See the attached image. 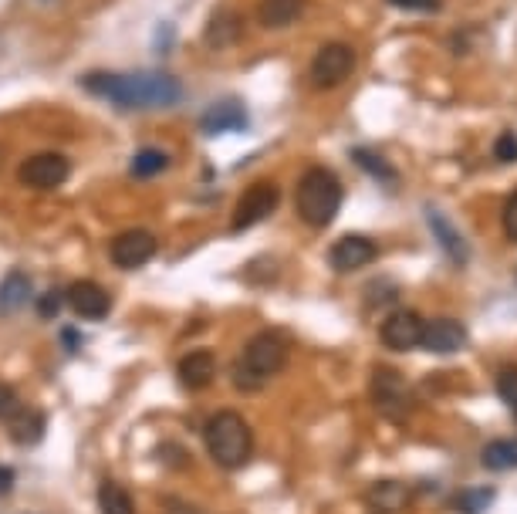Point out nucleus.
<instances>
[{"label": "nucleus", "mask_w": 517, "mask_h": 514, "mask_svg": "<svg viewBox=\"0 0 517 514\" xmlns=\"http://www.w3.org/2000/svg\"><path fill=\"white\" fill-rule=\"evenodd\" d=\"M85 92L119 105V109H169L183 99V85L166 72H92L82 78Z\"/></svg>", "instance_id": "f257e3e1"}, {"label": "nucleus", "mask_w": 517, "mask_h": 514, "mask_svg": "<svg viewBox=\"0 0 517 514\" xmlns=\"http://www.w3.org/2000/svg\"><path fill=\"white\" fill-rule=\"evenodd\" d=\"M203 443H207L213 464L224 467V471H240L254 454V433L244 416L234 410H220L210 416L207 427H203Z\"/></svg>", "instance_id": "f03ea898"}, {"label": "nucleus", "mask_w": 517, "mask_h": 514, "mask_svg": "<svg viewBox=\"0 0 517 514\" xmlns=\"http://www.w3.org/2000/svg\"><path fill=\"white\" fill-rule=\"evenodd\" d=\"M288 349H291V342L284 332H278V329L257 332L254 339L247 342L244 356H240L234 366L237 389L254 393V389H261L271 376H278L284 369V362H288Z\"/></svg>", "instance_id": "7ed1b4c3"}, {"label": "nucleus", "mask_w": 517, "mask_h": 514, "mask_svg": "<svg viewBox=\"0 0 517 514\" xmlns=\"http://www.w3.org/2000/svg\"><path fill=\"white\" fill-rule=\"evenodd\" d=\"M342 183L332 170L325 166H311V170L301 176L298 193H294V203H298V214L311 227H328L342 210Z\"/></svg>", "instance_id": "20e7f679"}, {"label": "nucleus", "mask_w": 517, "mask_h": 514, "mask_svg": "<svg viewBox=\"0 0 517 514\" xmlns=\"http://www.w3.org/2000/svg\"><path fill=\"white\" fill-rule=\"evenodd\" d=\"M372 403L382 416L389 420H403V416L413 410V389L396 369L379 366L372 372Z\"/></svg>", "instance_id": "39448f33"}, {"label": "nucleus", "mask_w": 517, "mask_h": 514, "mask_svg": "<svg viewBox=\"0 0 517 514\" xmlns=\"http://www.w3.org/2000/svg\"><path fill=\"white\" fill-rule=\"evenodd\" d=\"M355 72V51L345 41H328L311 61V85L338 88Z\"/></svg>", "instance_id": "423d86ee"}, {"label": "nucleus", "mask_w": 517, "mask_h": 514, "mask_svg": "<svg viewBox=\"0 0 517 514\" xmlns=\"http://www.w3.org/2000/svg\"><path fill=\"white\" fill-rule=\"evenodd\" d=\"M278 203H281V193H278V186H274V183L247 186V190L240 193L237 207H234V220H230V227L240 234V230L261 224V220H267L274 210H278Z\"/></svg>", "instance_id": "0eeeda50"}, {"label": "nucleus", "mask_w": 517, "mask_h": 514, "mask_svg": "<svg viewBox=\"0 0 517 514\" xmlns=\"http://www.w3.org/2000/svg\"><path fill=\"white\" fill-rule=\"evenodd\" d=\"M156 251H159V244H156L153 230L132 227V230H122V234L112 241V264L115 268L136 271V268H142V264L153 261Z\"/></svg>", "instance_id": "6e6552de"}, {"label": "nucleus", "mask_w": 517, "mask_h": 514, "mask_svg": "<svg viewBox=\"0 0 517 514\" xmlns=\"http://www.w3.org/2000/svg\"><path fill=\"white\" fill-rule=\"evenodd\" d=\"M71 173V163L61 153H38V156H28L17 170V180L31 190H55L68 180Z\"/></svg>", "instance_id": "1a4fd4ad"}, {"label": "nucleus", "mask_w": 517, "mask_h": 514, "mask_svg": "<svg viewBox=\"0 0 517 514\" xmlns=\"http://www.w3.org/2000/svg\"><path fill=\"white\" fill-rule=\"evenodd\" d=\"M65 301L71 312L78 318H88V322H102L112 312V295L102 285H95V281H75V285H68Z\"/></svg>", "instance_id": "9d476101"}, {"label": "nucleus", "mask_w": 517, "mask_h": 514, "mask_svg": "<svg viewBox=\"0 0 517 514\" xmlns=\"http://www.w3.org/2000/svg\"><path fill=\"white\" fill-rule=\"evenodd\" d=\"M382 345L392 352H409L416 349L423 339V318L416 312H409V308H399V312H392L386 322H382Z\"/></svg>", "instance_id": "9b49d317"}, {"label": "nucleus", "mask_w": 517, "mask_h": 514, "mask_svg": "<svg viewBox=\"0 0 517 514\" xmlns=\"http://www.w3.org/2000/svg\"><path fill=\"white\" fill-rule=\"evenodd\" d=\"M379 254L376 241H369V237H359V234H349L342 237V241L332 244V251H328V264L338 271V274H352L365 268V264H372Z\"/></svg>", "instance_id": "f8f14e48"}, {"label": "nucleus", "mask_w": 517, "mask_h": 514, "mask_svg": "<svg viewBox=\"0 0 517 514\" xmlns=\"http://www.w3.org/2000/svg\"><path fill=\"white\" fill-rule=\"evenodd\" d=\"M420 345L426 352H436V356H453L467 345V329L457 318H433V322H423Z\"/></svg>", "instance_id": "ddd939ff"}, {"label": "nucleus", "mask_w": 517, "mask_h": 514, "mask_svg": "<svg viewBox=\"0 0 517 514\" xmlns=\"http://www.w3.org/2000/svg\"><path fill=\"white\" fill-rule=\"evenodd\" d=\"M200 129L207 136H220V132H240L247 129V109L240 99H220L217 105H210L200 119Z\"/></svg>", "instance_id": "4468645a"}, {"label": "nucleus", "mask_w": 517, "mask_h": 514, "mask_svg": "<svg viewBox=\"0 0 517 514\" xmlns=\"http://www.w3.org/2000/svg\"><path fill=\"white\" fill-rule=\"evenodd\" d=\"M176 376H180V383L186 389H203L213 383V376H217V359H213L210 349H193L180 359Z\"/></svg>", "instance_id": "2eb2a0df"}, {"label": "nucleus", "mask_w": 517, "mask_h": 514, "mask_svg": "<svg viewBox=\"0 0 517 514\" xmlns=\"http://www.w3.org/2000/svg\"><path fill=\"white\" fill-rule=\"evenodd\" d=\"M426 220H430V227H433V237L440 241V247L447 251V257L453 264H467L470 261V244H467V237L460 234L457 227L450 224L447 217L440 214V210H426Z\"/></svg>", "instance_id": "dca6fc26"}, {"label": "nucleus", "mask_w": 517, "mask_h": 514, "mask_svg": "<svg viewBox=\"0 0 517 514\" xmlns=\"http://www.w3.org/2000/svg\"><path fill=\"white\" fill-rule=\"evenodd\" d=\"M244 38V17L237 11H227V7H220V11H213L207 31H203V41L210 44V48H230V44H237Z\"/></svg>", "instance_id": "f3484780"}, {"label": "nucleus", "mask_w": 517, "mask_h": 514, "mask_svg": "<svg viewBox=\"0 0 517 514\" xmlns=\"http://www.w3.org/2000/svg\"><path fill=\"white\" fill-rule=\"evenodd\" d=\"M308 0H261V7H257V21L264 24V28L278 31V28H288V24L298 21L301 14H305Z\"/></svg>", "instance_id": "a211bd4d"}, {"label": "nucleus", "mask_w": 517, "mask_h": 514, "mask_svg": "<svg viewBox=\"0 0 517 514\" xmlns=\"http://www.w3.org/2000/svg\"><path fill=\"white\" fill-rule=\"evenodd\" d=\"M365 501H369V508L376 514H392L399 508H406L409 501V487L399 484V481H379L369 487V494H365Z\"/></svg>", "instance_id": "6ab92c4d"}, {"label": "nucleus", "mask_w": 517, "mask_h": 514, "mask_svg": "<svg viewBox=\"0 0 517 514\" xmlns=\"http://www.w3.org/2000/svg\"><path fill=\"white\" fill-rule=\"evenodd\" d=\"M44 430H48V416L41 410H17L11 416V440L21 447H34L44 437Z\"/></svg>", "instance_id": "aec40b11"}, {"label": "nucleus", "mask_w": 517, "mask_h": 514, "mask_svg": "<svg viewBox=\"0 0 517 514\" xmlns=\"http://www.w3.org/2000/svg\"><path fill=\"white\" fill-rule=\"evenodd\" d=\"M480 464L487 471L501 474V471H514L517 467V437H504V440H490L480 454Z\"/></svg>", "instance_id": "412c9836"}, {"label": "nucleus", "mask_w": 517, "mask_h": 514, "mask_svg": "<svg viewBox=\"0 0 517 514\" xmlns=\"http://www.w3.org/2000/svg\"><path fill=\"white\" fill-rule=\"evenodd\" d=\"M494 498H497L494 487H463V491L453 494L450 508L457 514H484L494 504Z\"/></svg>", "instance_id": "4be33fe9"}, {"label": "nucleus", "mask_w": 517, "mask_h": 514, "mask_svg": "<svg viewBox=\"0 0 517 514\" xmlns=\"http://www.w3.org/2000/svg\"><path fill=\"white\" fill-rule=\"evenodd\" d=\"M98 508H102V514H136V501H132V494L122 484L102 481V487H98Z\"/></svg>", "instance_id": "5701e85b"}, {"label": "nucleus", "mask_w": 517, "mask_h": 514, "mask_svg": "<svg viewBox=\"0 0 517 514\" xmlns=\"http://www.w3.org/2000/svg\"><path fill=\"white\" fill-rule=\"evenodd\" d=\"M31 295V281L28 274L14 271L4 278V285H0V312H11V308H21L24 301Z\"/></svg>", "instance_id": "b1692460"}, {"label": "nucleus", "mask_w": 517, "mask_h": 514, "mask_svg": "<svg viewBox=\"0 0 517 514\" xmlns=\"http://www.w3.org/2000/svg\"><path fill=\"white\" fill-rule=\"evenodd\" d=\"M352 159H355V166H362L369 176H376L379 183H389V180H396V170L382 159V153H376V149H365V146H355L352 149Z\"/></svg>", "instance_id": "393cba45"}, {"label": "nucleus", "mask_w": 517, "mask_h": 514, "mask_svg": "<svg viewBox=\"0 0 517 514\" xmlns=\"http://www.w3.org/2000/svg\"><path fill=\"white\" fill-rule=\"evenodd\" d=\"M169 166V156L159 153V149H142V153L132 159V176L136 180H149V176H159Z\"/></svg>", "instance_id": "a878e982"}, {"label": "nucleus", "mask_w": 517, "mask_h": 514, "mask_svg": "<svg viewBox=\"0 0 517 514\" xmlns=\"http://www.w3.org/2000/svg\"><path fill=\"white\" fill-rule=\"evenodd\" d=\"M497 396H501L507 410L517 416V366H504L497 372Z\"/></svg>", "instance_id": "bb28decb"}, {"label": "nucleus", "mask_w": 517, "mask_h": 514, "mask_svg": "<svg viewBox=\"0 0 517 514\" xmlns=\"http://www.w3.org/2000/svg\"><path fill=\"white\" fill-rule=\"evenodd\" d=\"M21 410V400H17V389L0 383V420H11V416Z\"/></svg>", "instance_id": "cd10ccee"}, {"label": "nucleus", "mask_w": 517, "mask_h": 514, "mask_svg": "<svg viewBox=\"0 0 517 514\" xmlns=\"http://www.w3.org/2000/svg\"><path fill=\"white\" fill-rule=\"evenodd\" d=\"M494 156L501 159V163H517V136H514V132H504V136L497 139Z\"/></svg>", "instance_id": "c85d7f7f"}, {"label": "nucleus", "mask_w": 517, "mask_h": 514, "mask_svg": "<svg viewBox=\"0 0 517 514\" xmlns=\"http://www.w3.org/2000/svg\"><path fill=\"white\" fill-rule=\"evenodd\" d=\"M392 7H403V11H416V14H436L443 7V0H389Z\"/></svg>", "instance_id": "c756f323"}, {"label": "nucleus", "mask_w": 517, "mask_h": 514, "mask_svg": "<svg viewBox=\"0 0 517 514\" xmlns=\"http://www.w3.org/2000/svg\"><path fill=\"white\" fill-rule=\"evenodd\" d=\"M504 234H507V241L517 244V190L504 203Z\"/></svg>", "instance_id": "7c9ffc66"}, {"label": "nucleus", "mask_w": 517, "mask_h": 514, "mask_svg": "<svg viewBox=\"0 0 517 514\" xmlns=\"http://www.w3.org/2000/svg\"><path fill=\"white\" fill-rule=\"evenodd\" d=\"M61 301H65V295H58V291H48V295H41V298H38V315L55 318L58 308H61Z\"/></svg>", "instance_id": "2f4dec72"}, {"label": "nucleus", "mask_w": 517, "mask_h": 514, "mask_svg": "<svg viewBox=\"0 0 517 514\" xmlns=\"http://www.w3.org/2000/svg\"><path fill=\"white\" fill-rule=\"evenodd\" d=\"M11 487H14V471H11V467L0 464V494H7Z\"/></svg>", "instance_id": "473e14b6"}, {"label": "nucleus", "mask_w": 517, "mask_h": 514, "mask_svg": "<svg viewBox=\"0 0 517 514\" xmlns=\"http://www.w3.org/2000/svg\"><path fill=\"white\" fill-rule=\"evenodd\" d=\"M61 339H65V349H78V339H82V335H78L75 329H65L61 332Z\"/></svg>", "instance_id": "72a5a7b5"}, {"label": "nucleus", "mask_w": 517, "mask_h": 514, "mask_svg": "<svg viewBox=\"0 0 517 514\" xmlns=\"http://www.w3.org/2000/svg\"><path fill=\"white\" fill-rule=\"evenodd\" d=\"M0 163H4V153H0Z\"/></svg>", "instance_id": "f704fd0d"}, {"label": "nucleus", "mask_w": 517, "mask_h": 514, "mask_svg": "<svg viewBox=\"0 0 517 514\" xmlns=\"http://www.w3.org/2000/svg\"><path fill=\"white\" fill-rule=\"evenodd\" d=\"M514 278H517V271H514Z\"/></svg>", "instance_id": "c9c22d12"}]
</instances>
